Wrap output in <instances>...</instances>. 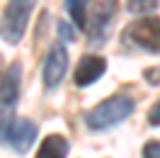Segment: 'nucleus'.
<instances>
[{
  "instance_id": "obj_1",
  "label": "nucleus",
  "mask_w": 160,
  "mask_h": 158,
  "mask_svg": "<svg viewBox=\"0 0 160 158\" xmlns=\"http://www.w3.org/2000/svg\"><path fill=\"white\" fill-rule=\"evenodd\" d=\"M131 112H133V100L117 95V97H109L104 102H100L97 107H92L85 114V124L92 131H104V129H112L117 124H121L124 119H129Z\"/></svg>"
},
{
  "instance_id": "obj_2",
  "label": "nucleus",
  "mask_w": 160,
  "mask_h": 158,
  "mask_svg": "<svg viewBox=\"0 0 160 158\" xmlns=\"http://www.w3.org/2000/svg\"><path fill=\"white\" fill-rule=\"evenodd\" d=\"M34 3L37 0H10L8 3V8L2 12V22H0V37L8 44H17L22 39L29 15L34 10Z\"/></svg>"
},
{
  "instance_id": "obj_3",
  "label": "nucleus",
  "mask_w": 160,
  "mask_h": 158,
  "mask_svg": "<svg viewBox=\"0 0 160 158\" xmlns=\"http://www.w3.org/2000/svg\"><path fill=\"white\" fill-rule=\"evenodd\" d=\"M124 37L143 51L160 54V20L158 17H146V20L131 22L124 32Z\"/></svg>"
},
{
  "instance_id": "obj_4",
  "label": "nucleus",
  "mask_w": 160,
  "mask_h": 158,
  "mask_svg": "<svg viewBox=\"0 0 160 158\" xmlns=\"http://www.w3.org/2000/svg\"><path fill=\"white\" fill-rule=\"evenodd\" d=\"M0 139H5L17 153H27L37 139V124L29 119L0 122Z\"/></svg>"
},
{
  "instance_id": "obj_5",
  "label": "nucleus",
  "mask_w": 160,
  "mask_h": 158,
  "mask_svg": "<svg viewBox=\"0 0 160 158\" xmlns=\"http://www.w3.org/2000/svg\"><path fill=\"white\" fill-rule=\"evenodd\" d=\"M20 80H22V66L12 63L0 80V122H10L12 109L20 100Z\"/></svg>"
},
{
  "instance_id": "obj_6",
  "label": "nucleus",
  "mask_w": 160,
  "mask_h": 158,
  "mask_svg": "<svg viewBox=\"0 0 160 158\" xmlns=\"http://www.w3.org/2000/svg\"><path fill=\"white\" fill-rule=\"evenodd\" d=\"M66 71H68V51L61 44H53L46 54V61H44V85L49 90L56 88L63 80Z\"/></svg>"
},
{
  "instance_id": "obj_7",
  "label": "nucleus",
  "mask_w": 160,
  "mask_h": 158,
  "mask_svg": "<svg viewBox=\"0 0 160 158\" xmlns=\"http://www.w3.org/2000/svg\"><path fill=\"white\" fill-rule=\"evenodd\" d=\"M104 71H107V61L102 56H92V54L82 56L78 68H75V85L78 88H88V85H92L95 80L100 78Z\"/></svg>"
},
{
  "instance_id": "obj_8",
  "label": "nucleus",
  "mask_w": 160,
  "mask_h": 158,
  "mask_svg": "<svg viewBox=\"0 0 160 158\" xmlns=\"http://www.w3.org/2000/svg\"><path fill=\"white\" fill-rule=\"evenodd\" d=\"M114 15V0H102L97 12L92 15V22L88 24V34H90V44H100L104 37V29L109 24V17Z\"/></svg>"
},
{
  "instance_id": "obj_9",
  "label": "nucleus",
  "mask_w": 160,
  "mask_h": 158,
  "mask_svg": "<svg viewBox=\"0 0 160 158\" xmlns=\"http://www.w3.org/2000/svg\"><path fill=\"white\" fill-rule=\"evenodd\" d=\"M68 153V141L61 134H49V136L41 141L39 151H37V158H66Z\"/></svg>"
},
{
  "instance_id": "obj_10",
  "label": "nucleus",
  "mask_w": 160,
  "mask_h": 158,
  "mask_svg": "<svg viewBox=\"0 0 160 158\" xmlns=\"http://www.w3.org/2000/svg\"><path fill=\"white\" fill-rule=\"evenodd\" d=\"M88 5H90V0H66V10L80 29H88V24H90L88 22Z\"/></svg>"
},
{
  "instance_id": "obj_11",
  "label": "nucleus",
  "mask_w": 160,
  "mask_h": 158,
  "mask_svg": "<svg viewBox=\"0 0 160 158\" xmlns=\"http://www.w3.org/2000/svg\"><path fill=\"white\" fill-rule=\"evenodd\" d=\"M129 12L133 15H143V12H153L158 8V0H129Z\"/></svg>"
},
{
  "instance_id": "obj_12",
  "label": "nucleus",
  "mask_w": 160,
  "mask_h": 158,
  "mask_svg": "<svg viewBox=\"0 0 160 158\" xmlns=\"http://www.w3.org/2000/svg\"><path fill=\"white\" fill-rule=\"evenodd\" d=\"M143 158H160V141H148L143 146Z\"/></svg>"
},
{
  "instance_id": "obj_13",
  "label": "nucleus",
  "mask_w": 160,
  "mask_h": 158,
  "mask_svg": "<svg viewBox=\"0 0 160 158\" xmlns=\"http://www.w3.org/2000/svg\"><path fill=\"white\" fill-rule=\"evenodd\" d=\"M148 124L150 127H158L160 124V102L155 105V107L150 109V114H148Z\"/></svg>"
},
{
  "instance_id": "obj_14",
  "label": "nucleus",
  "mask_w": 160,
  "mask_h": 158,
  "mask_svg": "<svg viewBox=\"0 0 160 158\" xmlns=\"http://www.w3.org/2000/svg\"><path fill=\"white\" fill-rule=\"evenodd\" d=\"M146 78L150 85H160V68H148L146 71Z\"/></svg>"
},
{
  "instance_id": "obj_15",
  "label": "nucleus",
  "mask_w": 160,
  "mask_h": 158,
  "mask_svg": "<svg viewBox=\"0 0 160 158\" xmlns=\"http://www.w3.org/2000/svg\"><path fill=\"white\" fill-rule=\"evenodd\" d=\"M58 34H61L66 41H73V37H75V34H73V29H70L66 22H61V24H58Z\"/></svg>"
}]
</instances>
